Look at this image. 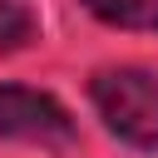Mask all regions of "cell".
<instances>
[{"instance_id": "cell-1", "label": "cell", "mask_w": 158, "mask_h": 158, "mask_svg": "<svg viewBox=\"0 0 158 158\" xmlns=\"http://www.w3.org/2000/svg\"><path fill=\"white\" fill-rule=\"evenodd\" d=\"M99 118L133 148H158V74L153 69H104L89 84Z\"/></svg>"}, {"instance_id": "cell-2", "label": "cell", "mask_w": 158, "mask_h": 158, "mask_svg": "<svg viewBox=\"0 0 158 158\" xmlns=\"http://www.w3.org/2000/svg\"><path fill=\"white\" fill-rule=\"evenodd\" d=\"M0 138L64 148V143H74V118L64 114L59 99H49V94H40V89L0 84Z\"/></svg>"}, {"instance_id": "cell-3", "label": "cell", "mask_w": 158, "mask_h": 158, "mask_svg": "<svg viewBox=\"0 0 158 158\" xmlns=\"http://www.w3.org/2000/svg\"><path fill=\"white\" fill-rule=\"evenodd\" d=\"M84 5L118 30H158V0H84Z\"/></svg>"}, {"instance_id": "cell-4", "label": "cell", "mask_w": 158, "mask_h": 158, "mask_svg": "<svg viewBox=\"0 0 158 158\" xmlns=\"http://www.w3.org/2000/svg\"><path fill=\"white\" fill-rule=\"evenodd\" d=\"M35 35V15L20 0H0V49H15Z\"/></svg>"}]
</instances>
